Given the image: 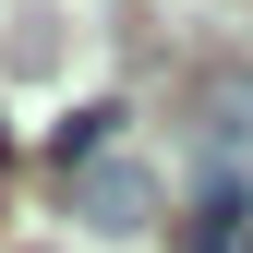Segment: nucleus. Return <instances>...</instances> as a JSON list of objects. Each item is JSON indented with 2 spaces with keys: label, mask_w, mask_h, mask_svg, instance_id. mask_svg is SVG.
I'll list each match as a JSON object with an SVG mask.
<instances>
[{
  "label": "nucleus",
  "mask_w": 253,
  "mask_h": 253,
  "mask_svg": "<svg viewBox=\"0 0 253 253\" xmlns=\"http://www.w3.org/2000/svg\"><path fill=\"white\" fill-rule=\"evenodd\" d=\"M73 217H84L97 241H133L145 217H157V181L133 169V157H97V169H73Z\"/></svg>",
  "instance_id": "f257e3e1"
},
{
  "label": "nucleus",
  "mask_w": 253,
  "mask_h": 253,
  "mask_svg": "<svg viewBox=\"0 0 253 253\" xmlns=\"http://www.w3.org/2000/svg\"><path fill=\"white\" fill-rule=\"evenodd\" d=\"M253 241V193L241 181H205V205L181 217V253H241Z\"/></svg>",
  "instance_id": "f03ea898"
},
{
  "label": "nucleus",
  "mask_w": 253,
  "mask_h": 253,
  "mask_svg": "<svg viewBox=\"0 0 253 253\" xmlns=\"http://www.w3.org/2000/svg\"><path fill=\"white\" fill-rule=\"evenodd\" d=\"M109 133H121V97H84V109H60V121H48V157H60V181H73V169H97V157H109Z\"/></svg>",
  "instance_id": "7ed1b4c3"
},
{
  "label": "nucleus",
  "mask_w": 253,
  "mask_h": 253,
  "mask_svg": "<svg viewBox=\"0 0 253 253\" xmlns=\"http://www.w3.org/2000/svg\"><path fill=\"white\" fill-rule=\"evenodd\" d=\"M217 145H253V84H217Z\"/></svg>",
  "instance_id": "20e7f679"
},
{
  "label": "nucleus",
  "mask_w": 253,
  "mask_h": 253,
  "mask_svg": "<svg viewBox=\"0 0 253 253\" xmlns=\"http://www.w3.org/2000/svg\"><path fill=\"white\" fill-rule=\"evenodd\" d=\"M0 157H12V133H0Z\"/></svg>",
  "instance_id": "39448f33"
},
{
  "label": "nucleus",
  "mask_w": 253,
  "mask_h": 253,
  "mask_svg": "<svg viewBox=\"0 0 253 253\" xmlns=\"http://www.w3.org/2000/svg\"><path fill=\"white\" fill-rule=\"evenodd\" d=\"M241 253H253V241H241Z\"/></svg>",
  "instance_id": "423d86ee"
}]
</instances>
